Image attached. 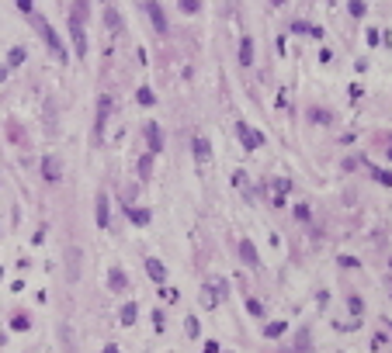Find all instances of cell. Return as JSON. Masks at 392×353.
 <instances>
[{
	"label": "cell",
	"instance_id": "6da1fadb",
	"mask_svg": "<svg viewBox=\"0 0 392 353\" xmlns=\"http://www.w3.org/2000/svg\"><path fill=\"white\" fill-rule=\"evenodd\" d=\"M31 24L38 28V35H42V38H45V45L52 49V56L66 63V45H63V38L56 35V28H52V24H49V21H45L42 14H31Z\"/></svg>",
	"mask_w": 392,
	"mask_h": 353
},
{
	"label": "cell",
	"instance_id": "7a4b0ae2",
	"mask_svg": "<svg viewBox=\"0 0 392 353\" xmlns=\"http://www.w3.org/2000/svg\"><path fill=\"white\" fill-rule=\"evenodd\" d=\"M226 294H229L226 281H222V277H215V281L208 284V287H201V305H205V308H215V305H219V301H222Z\"/></svg>",
	"mask_w": 392,
	"mask_h": 353
},
{
	"label": "cell",
	"instance_id": "3957f363",
	"mask_svg": "<svg viewBox=\"0 0 392 353\" xmlns=\"http://www.w3.org/2000/svg\"><path fill=\"white\" fill-rule=\"evenodd\" d=\"M42 180H45V184H59V180H63V159H59L56 152L42 156Z\"/></svg>",
	"mask_w": 392,
	"mask_h": 353
},
{
	"label": "cell",
	"instance_id": "277c9868",
	"mask_svg": "<svg viewBox=\"0 0 392 353\" xmlns=\"http://www.w3.org/2000/svg\"><path fill=\"white\" fill-rule=\"evenodd\" d=\"M80 270H83V249L80 246H70L66 249V277L70 281H80Z\"/></svg>",
	"mask_w": 392,
	"mask_h": 353
},
{
	"label": "cell",
	"instance_id": "5b68a950",
	"mask_svg": "<svg viewBox=\"0 0 392 353\" xmlns=\"http://www.w3.org/2000/svg\"><path fill=\"white\" fill-rule=\"evenodd\" d=\"M236 132H239V139H243V149H246V152H257V149L264 145V135H260V132H250V128H246V121H236Z\"/></svg>",
	"mask_w": 392,
	"mask_h": 353
},
{
	"label": "cell",
	"instance_id": "8992f818",
	"mask_svg": "<svg viewBox=\"0 0 392 353\" xmlns=\"http://www.w3.org/2000/svg\"><path fill=\"white\" fill-rule=\"evenodd\" d=\"M70 38H73V49H77V59H87V31L83 24L70 17Z\"/></svg>",
	"mask_w": 392,
	"mask_h": 353
},
{
	"label": "cell",
	"instance_id": "52a82bcc",
	"mask_svg": "<svg viewBox=\"0 0 392 353\" xmlns=\"http://www.w3.org/2000/svg\"><path fill=\"white\" fill-rule=\"evenodd\" d=\"M143 7H146V14H150V21H153V28H157L160 35H167V14H163V7H160L157 0H146Z\"/></svg>",
	"mask_w": 392,
	"mask_h": 353
},
{
	"label": "cell",
	"instance_id": "ba28073f",
	"mask_svg": "<svg viewBox=\"0 0 392 353\" xmlns=\"http://www.w3.org/2000/svg\"><path fill=\"white\" fill-rule=\"evenodd\" d=\"M108 111H111V97H101V101H97V121H94V135H97V139L104 135V125H108Z\"/></svg>",
	"mask_w": 392,
	"mask_h": 353
},
{
	"label": "cell",
	"instance_id": "9c48e42d",
	"mask_svg": "<svg viewBox=\"0 0 392 353\" xmlns=\"http://www.w3.org/2000/svg\"><path fill=\"white\" fill-rule=\"evenodd\" d=\"M146 139H150V152L157 156L163 152V135H160V125L157 121H146Z\"/></svg>",
	"mask_w": 392,
	"mask_h": 353
},
{
	"label": "cell",
	"instance_id": "30bf717a",
	"mask_svg": "<svg viewBox=\"0 0 392 353\" xmlns=\"http://www.w3.org/2000/svg\"><path fill=\"white\" fill-rule=\"evenodd\" d=\"M108 287H111L115 294L129 287V277H125V270H122V267H111V270H108Z\"/></svg>",
	"mask_w": 392,
	"mask_h": 353
},
{
	"label": "cell",
	"instance_id": "8fae6325",
	"mask_svg": "<svg viewBox=\"0 0 392 353\" xmlns=\"http://www.w3.org/2000/svg\"><path fill=\"white\" fill-rule=\"evenodd\" d=\"M146 274H150V281H153V284H163V281H167V267L160 263L157 256H150V260H146Z\"/></svg>",
	"mask_w": 392,
	"mask_h": 353
},
{
	"label": "cell",
	"instance_id": "7c38bea8",
	"mask_svg": "<svg viewBox=\"0 0 392 353\" xmlns=\"http://www.w3.org/2000/svg\"><path fill=\"white\" fill-rule=\"evenodd\" d=\"M108 205H111V201H108V194L101 191V194H97V208H94V218H97V229H108Z\"/></svg>",
	"mask_w": 392,
	"mask_h": 353
},
{
	"label": "cell",
	"instance_id": "4fadbf2b",
	"mask_svg": "<svg viewBox=\"0 0 392 353\" xmlns=\"http://www.w3.org/2000/svg\"><path fill=\"white\" fill-rule=\"evenodd\" d=\"M239 66H253V38L250 35L239 38Z\"/></svg>",
	"mask_w": 392,
	"mask_h": 353
},
{
	"label": "cell",
	"instance_id": "5bb4252c",
	"mask_svg": "<svg viewBox=\"0 0 392 353\" xmlns=\"http://www.w3.org/2000/svg\"><path fill=\"white\" fill-rule=\"evenodd\" d=\"M239 256H243V263H246V267H257V263H260V256H257V249H253V242H250V239H243V242H239Z\"/></svg>",
	"mask_w": 392,
	"mask_h": 353
},
{
	"label": "cell",
	"instance_id": "9a60e30c",
	"mask_svg": "<svg viewBox=\"0 0 392 353\" xmlns=\"http://www.w3.org/2000/svg\"><path fill=\"white\" fill-rule=\"evenodd\" d=\"M191 145H195V156H198V163H208V159H212V149H208V139H201V135H198V139L191 142Z\"/></svg>",
	"mask_w": 392,
	"mask_h": 353
},
{
	"label": "cell",
	"instance_id": "2e32d148",
	"mask_svg": "<svg viewBox=\"0 0 392 353\" xmlns=\"http://www.w3.org/2000/svg\"><path fill=\"white\" fill-rule=\"evenodd\" d=\"M24 59H28V52H24L21 45H14V49L7 52V70H17V66H21Z\"/></svg>",
	"mask_w": 392,
	"mask_h": 353
},
{
	"label": "cell",
	"instance_id": "e0dca14e",
	"mask_svg": "<svg viewBox=\"0 0 392 353\" xmlns=\"http://www.w3.org/2000/svg\"><path fill=\"white\" fill-rule=\"evenodd\" d=\"M118 315H122V326H132V322H136V315H139V305H136V301H129V305H122V312H118Z\"/></svg>",
	"mask_w": 392,
	"mask_h": 353
},
{
	"label": "cell",
	"instance_id": "ac0fdd59",
	"mask_svg": "<svg viewBox=\"0 0 392 353\" xmlns=\"http://www.w3.org/2000/svg\"><path fill=\"white\" fill-rule=\"evenodd\" d=\"M125 212H129V218H132L136 225H150V212H146V208H132V205H125Z\"/></svg>",
	"mask_w": 392,
	"mask_h": 353
},
{
	"label": "cell",
	"instance_id": "d6986e66",
	"mask_svg": "<svg viewBox=\"0 0 392 353\" xmlns=\"http://www.w3.org/2000/svg\"><path fill=\"white\" fill-rule=\"evenodd\" d=\"M285 329H288V322H271V326H264V336L278 340V336H285Z\"/></svg>",
	"mask_w": 392,
	"mask_h": 353
},
{
	"label": "cell",
	"instance_id": "ffe728a7",
	"mask_svg": "<svg viewBox=\"0 0 392 353\" xmlns=\"http://www.w3.org/2000/svg\"><path fill=\"white\" fill-rule=\"evenodd\" d=\"M87 14H90V10H87V0H73V14H70V17L83 24V21H87Z\"/></svg>",
	"mask_w": 392,
	"mask_h": 353
},
{
	"label": "cell",
	"instance_id": "44dd1931",
	"mask_svg": "<svg viewBox=\"0 0 392 353\" xmlns=\"http://www.w3.org/2000/svg\"><path fill=\"white\" fill-rule=\"evenodd\" d=\"M150 173H153V152H146V156L139 159V177L150 180Z\"/></svg>",
	"mask_w": 392,
	"mask_h": 353
},
{
	"label": "cell",
	"instance_id": "7402d4cb",
	"mask_svg": "<svg viewBox=\"0 0 392 353\" xmlns=\"http://www.w3.org/2000/svg\"><path fill=\"white\" fill-rule=\"evenodd\" d=\"M347 308H351V315H354V319H361V315H365V301H361L358 294H351V298H347Z\"/></svg>",
	"mask_w": 392,
	"mask_h": 353
},
{
	"label": "cell",
	"instance_id": "603a6c76",
	"mask_svg": "<svg viewBox=\"0 0 392 353\" xmlns=\"http://www.w3.org/2000/svg\"><path fill=\"white\" fill-rule=\"evenodd\" d=\"M136 97H139V104H143V108L157 104V97H153V90H150V87H139V94H136Z\"/></svg>",
	"mask_w": 392,
	"mask_h": 353
},
{
	"label": "cell",
	"instance_id": "cb8c5ba5",
	"mask_svg": "<svg viewBox=\"0 0 392 353\" xmlns=\"http://www.w3.org/2000/svg\"><path fill=\"white\" fill-rule=\"evenodd\" d=\"M184 333H188L191 340H198V333H201V326H198V319H195V315H188V322H184Z\"/></svg>",
	"mask_w": 392,
	"mask_h": 353
},
{
	"label": "cell",
	"instance_id": "d4e9b609",
	"mask_svg": "<svg viewBox=\"0 0 392 353\" xmlns=\"http://www.w3.org/2000/svg\"><path fill=\"white\" fill-rule=\"evenodd\" d=\"M372 173H375V180L379 184H386V187H392V170H375V166H368Z\"/></svg>",
	"mask_w": 392,
	"mask_h": 353
},
{
	"label": "cell",
	"instance_id": "484cf974",
	"mask_svg": "<svg viewBox=\"0 0 392 353\" xmlns=\"http://www.w3.org/2000/svg\"><path fill=\"white\" fill-rule=\"evenodd\" d=\"M246 308H250V315H253V319H264V305H260L257 298H246Z\"/></svg>",
	"mask_w": 392,
	"mask_h": 353
},
{
	"label": "cell",
	"instance_id": "4316f807",
	"mask_svg": "<svg viewBox=\"0 0 392 353\" xmlns=\"http://www.w3.org/2000/svg\"><path fill=\"white\" fill-rule=\"evenodd\" d=\"M28 326H31V322H28V315H14V319H10V329H17V333H24Z\"/></svg>",
	"mask_w": 392,
	"mask_h": 353
},
{
	"label": "cell",
	"instance_id": "83f0119b",
	"mask_svg": "<svg viewBox=\"0 0 392 353\" xmlns=\"http://www.w3.org/2000/svg\"><path fill=\"white\" fill-rule=\"evenodd\" d=\"M347 7H351V14H354V17H365V14H368V7H365V0H351Z\"/></svg>",
	"mask_w": 392,
	"mask_h": 353
},
{
	"label": "cell",
	"instance_id": "f1b7e54d",
	"mask_svg": "<svg viewBox=\"0 0 392 353\" xmlns=\"http://www.w3.org/2000/svg\"><path fill=\"white\" fill-rule=\"evenodd\" d=\"M309 118H316V125H326V121H330V115H326L323 108H309Z\"/></svg>",
	"mask_w": 392,
	"mask_h": 353
},
{
	"label": "cell",
	"instance_id": "f546056e",
	"mask_svg": "<svg viewBox=\"0 0 392 353\" xmlns=\"http://www.w3.org/2000/svg\"><path fill=\"white\" fill-rule=\"evenodd\" d=\"M14 3H17V10H21L24 17H31V14H35V3H31V0H14Z\"/></svg>",
	"mask_w": 392,
	"mask_h": 353
},
{
	"label": "cell",
	"instance_id": "4dcf8cb0",
	"mask_svg": "<svg viewBox=\"0 0 392 353\" xmlns=\"http://www.w3.org/2000/svg\"><path fill=\"white\" fill-rule=\"evenodd\" d=\"M181 7H184V14H198L201 10V0H181Z\"/></svg>",
	"mask_w": 392,
	"mask_h": 353
},
{
	"label": "cell",
	"instance_id": "1f68e13d",
	"mask_svg": "<svg viewBox=\"0 0 392 353\" xmlns=\"http://www.w3.org/2000/svg\"><path fill=\"white\" fill-rule=\"evenodd\" d=\"M295 218H299V222H309V205H299V208H295Z\"/></svg>",
	"mask_w": 392,
	"mask_h": 353
},
{
	"label": "cell",
	"instance_id": "d6a6232c",
	"mask_svg": "<svg viewBox=\"0 0 392 353\" xmlns=\"http://www.w3.org/2000/svg\"><path fill=\"white\" fill-rule=\"evenodd\" d=\"M104 353H118V347H115V343H108V347H104Z\"/></svg>",
	"mask_w": 392,
	"mask_h": 353
},
{
	"label": "cell",
	"instance_id": "836d02e7",
	"mask_svg": "<svg viewBox=\"0 0 392 353\" xmlns=\"http://www.w3.org/2000/svg\"><path fill=\"white\" fill-rule=\"evenodd\" d=\"M271 3H274V7H281V3H285V0H271Z\"/></svg>",
	"mask_w": 392,
	"mask_h": 353
},
{
	"label": "cell",
	"instance_id": "e575fe53",
	"mask_svg": "<svg viewBox=\"0 0 392 353\" xmlns=\"http://www.w3.org/2000/svg\"><path fill=\"white\" fill-rule=\"evenodd\" d=\"M0 277H3V270H0Z\"/></svg>",
	"mask_w": 392,
	"mask_h": 353
},
{
	"label": "cell",
	"instance_id": "d590c367",
	"mask_svg": "<svg viewBox=\"0 0 392 353\" xmlns=\"http://www.w3.org/2000/svg\"><path fill=\"white\" fill-rule=\"evenodd\" d=\"M389 287H392V284H389Z\"/></svg>",
	"mask_w": 392,
	"mask_h": 353
}]
</instances>
